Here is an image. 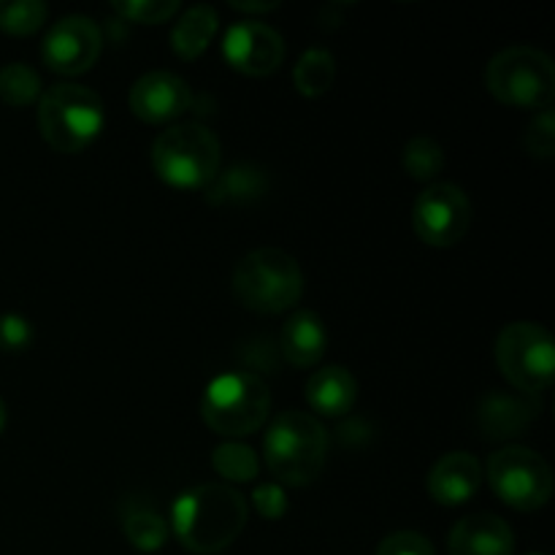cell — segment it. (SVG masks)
<instances>
[{
	"label": "cell",
	"mask_w": 555,
	"mask_h": 555,
	"mask_svg": "<svg viewBox=\"0 0 555 555\" xmlns=\"http://www.w3.org/2000/svg\"><path fill=\"white\" fill-rule=\"evenodd\" d=\"M247 499L225 482H204L173 502L171 529L184 551L217 555L231 547L247 526Z\"/></svg>",
	"instance_id": "cell-1"
},
{
	"label": "cell",
	"mask_w": 555,
	"mask_h": 555,
	"mask_svg": "<svg viewBox=\"0 0 555 555\" xmlns=\"http://www.w3.org/2000/svg\"><path fill=\"white\" fill-rule=\"evenodd\" d=\"M263 459L280 486H312L328 461V431L309 412H280L266 431Z\"/></svg>",
	"instance_id": "cell-2"
},
{
	"label": "cell",
	"mask_w": 555,
	"mask_h": 555,
	"mask_svg": "<svg viewBox=\"0 0 555 555\" xmlns=\"http://www.w3.org/2000/svg\"><path fill=\"white\" fill-rule=\"evenodd\" d=\"M231 291L255 314L291 312L304 296V271L285 249L260 247L233 266Z\"/></svg>",
	"instance_id": "cell-3"
},
{
	"label": "cell",
	"mask_w": 555,
	"mask_h": 555,
	"mask_svg": "<svg viewBox=\"0 0 555 555\" xmlns=\"http://www.w3.org/2000/svg\"><path fill=\"white\" fill-rule=\"evenodd\" d=\"M38 130L54 152L76 155L101 135L106 112L103 98L92 87L57 81L38 98Z\"/></svg>",
	"instance_id": "cell-4"
},
{
	"label": "cell",
	"mask_w": 555,
	"mask_h": 555,
	"mask_svg": "<svg viewBox=\"0 0 555 555\" xmlns=\"http://www.w3.org/2000/svg\"><path fill=\"white\" fill-rule=\"evenodd\" d=\"M271 390L253 372H228L211 379L201 399V417L228 442L260 431L269 421Z\"/></svg>",
	"instance_id": "cell-5"
},
{
	"label": "cell",
	"mask_w": 555,
	"mask_h": 555,
	"mask_svg": "<svg viewBox=\"0 0 555 555\" xmlns=\"http://www.w3.org/2000/svg\"><path fill=\"white\" fill-rule=\"evenodd\" d=\"M220 139L201 122L171 125L152 144V168L163 182L179 190L209 188L220 173Z\"/></svg>",
	"instance_id": "cell-6"
},
{
	"label": "cell",
	"mask_w": 555,
	"mask_h": 555,
	"mask_svg": "<svg viewBox=\"0 0 555 555\" xmlns=\"http://www.w3.org/2000/svg\"><path fill=\"white\" fill-rule=\"evenodd\" d=\"M486 87L499 103L526 112L551 108L555 98V65L537 47H507L486 65Z\"/></svg>",
	"instance_id": "cell-7"
},
{
	"label": "cell",
	"mask_w": 555,
	"mask_h": 555,
	"mask_svg": "<svg viewBox=\"0 0 555 555\" xmlns=\"http://www.w3.org/2000/svg\"><path fill=\"white\" fill-rule=\"evenodd\" d=\"M496 363L515 390L529 396L542 393L551 388L555 377V341L551 331L531 320L504 325L496 339Z\"/></svg>",
	"instance_id": "cell-8"
},
{
	"label": "cell",
	"mask_w": 555,
	"mask_h": 555,
	"mask_svg": "<svg viewBox=\"0 0 555 555\" xmlns=\"http://www.w3.org/2000/svg\"><path fill=\"white\" fill-rule=\"evenodd\" d=\"M482 480L507 507L520 513L542 509L553 496V469L537 450L524 444H504L486 461Z\"/></svg>",
	"instance_id": "cell-9"
},
{
	"label": "cell",
	"mask_w": 555,
	"mask_h": 555,
	"mask_svg": "<svg viewBox=\"0 0 555 555\" xmlns=\"http://www.w3.org/2000/svg\"><path fill=\"white\" fill-rule=\"evenodd\" d=\"M472 198L453 182H434L412 206V228L428 247L448 249L464 242L472 228Z\"/></svg>",
	"instance_id": "cell-10"
},
{
	"label": "cell",
	"mask_w": 555,
	"mask_h": 555,
	"mask_svg": "<svg viewBox=\"0 0 555 555\" xmlns=\"http://www.w3.org/2000/svg\"><path fill=\"white\" fill-rule=\"evenodd\" d=\"M103 52L101 27L85 14H68L54 22L41 43V60L52 74L81 76Z\"/></svg>",
	"instance_id": "cell-11"
},
{
	"label": "cell",
	"mask_w": 555,
	"mask_h": 555,
	"mask_svg": "<svg viewBox=\"0 0 555 555\" xmlns=\"http://www.w3.org/2000/svg\"><path fill=\"white\" fill-rule=\"evenodd\" d=\"M285 38L260 20H238L222 33V57L244 76H269L285 63Z\"/></svg>",
	"instance_id": "cell-12"
},
{
	"label": "cell",
	"mask_w": 555,
	"mask_h": 555,
	"mask_svg": "<svg viewBox=\"0 0 555 555\" xmlns=\"http://www.w3.org/2000/svg\"><path fill=\"white\" fill-rule=\"evenodd\" d=\"M130 112L146 125H166L188 114L193 92L182 76L171 70H150L130 87Z\"/></svg>",
	"instance_id": "cell-13"
},
{
	"label": "cell",
	"mask_w": 555,
	"mask_h": 555,
	"mask_svg": "<svg viewBox=\"0 0 555 555\" xmlns=\"http://www.w3.org/2000/svg\"><path fill=\"white\" fill-rule=\"evenodd\" d=\"M540 415V401L529 393L493 390L477 406V428L488 442H507L520 437Z\"/></svg>",
	"instance_id": "cell-14"
},
{
	"label": "cell",
	"mask_w": 555,
	"mask_h": 555,
	"mask_svg": "<svg viewBox=\"0 0 555 555\" xmlns=\"http://www.w3.org/2000/svg\"><path fill=\"white\" fill-rule=\"evenodd\" d=\"M482 486V466L472 453L455 450V453L442 455L437 464L431 466L426 477L428 496L439 504V507H461L469 499L477 496Z\"/></svg>",
	"instance_id": "cell-15"
},
{
	"label": "cell",
	"mask_w": 555,
	"mask_h": 555,
	"mask_svg": "<svg viewBox=\"0 0 555 555\" xmlns=\"http://www.w3.org/2000/svg\"><path fill=\"white\" fill-rule=\"evenodd\" d=\"M450 555H513L515 531L499 515L475 513L461 518L450 529L448 537Z\"/></svg>",
	"instance_id": "cell-16"
},
{
	"label": "cell",
	"mask_w": 555,
	"mask_h": 555,
	"mask_svg": "<svg viewBox=\"0 0 555 555\" xmlns=\"http://www.w3.org/2000/svg\"><path fill=\"white\" fill-rule=\"evenodd\" d=\"M328 347V331L323 318L312 309H298L285 320L280 331V350L296 369H312L323 361Z\"/></svg>",
	"instance_id": "cell-17"
},
{
	"label": "cell",
	"mask_w": 555,
	"mask_h": 555,
	"mask_svg": "<svg viewBox=\"0 0 555 555\" xmlns=\"http://www.w3.org/2000/svg\"><path fill=\"white\" fill-rule=\"evenodd\" d=\"M358 383L350 369L323 366L309 377L307 404L323 417H341L356 406Z\"/></svg>",
	"instance_id": "cell-18"
},
{
	"label": "cell",
	"mask_w": 555,
	"mask_h": 555,
	"mask_svg": "<svg viewBox=\"0 0 555 555\" xmlns=\"http://www.w3.org/2000/svg\"><path fill=\"white\" fill-rule=\"evenodd\" d=\"M217 27H220V20L211 5H190L173 22L171 49L179 60H198L217 36Z\"/></svg>",
	"instance_id": "cell-19"
},
{
	"label": "cell",
	"mask_w": 555,
	"mask_h": 555,
	"mask_svg": "<svg viewBox=\"0 0 555 555\" xmlns=\"http://www.w3.org/2000/svg\"><path fill=\"white\" fill-rule=\"evenodd\" d=\"M266 193V177L253 166H231L206 188L211 204H249Z\"/></svg>",
	"instance_id": "cell-20"
},
{
	"label": "cell",
	"mask_w": 555,
	"mask_h": 555,
	"mask_svg": "<svg viewBox=\"0 0 555 555\" xmlns=\"http://www.w3.org/2000/svg\"><path fill=\"white\" fill-rule=\"evenodd\" d=\"M336 60L328 49L312 47L298 57L293 68V85L304 98H320L334 87Z\"/></svg>",
	"instance_id": "cell-21"
},
{
	"label": "cell",
	"mask_w": 555,
	"mask_h": 555,
	"mask_svg": "<svg viewBox=\"0 0 555 555\" xmlns=\"http://www.w3.org/2000/svg\"><path fill=\"white\" fill-rule=\"evenodd\" d=\"M122 531L130 545L141 553H155L168 542L166 518L152 507H130L122 518Z\"/></svg>",
	"instance_id": "cell-22"
},
{
	"label": "cell",
	"mask_w": 555,
	"mask_h": 555,
	"mask_svg": "<svg viewBox=\"0 0 555 555\" xmlns=\"http://www.w3.org/2000/svg\"><path fill=\"white\" fill-rule=\"evenodd\" d=\"M444 150L439 141H434L431 135H415V139L406 141L404 152H401V166L410 173L415 182H434L439 173L444 171Z\"/></svg>",
	"instance_id": "cell-23"
},
{
	"label": "cell",
	"mask_w": 555,
	"mask_h": 555,
	"mask_svg": "<svg viewBox=\"0 0 555 555\" xmlns=\"http://www.w3.org/2000/svg\"><path fill=\"white\" fill-rule=\"evenodd\" d=\"M43 85L41 76L27 63H9L0 68V98L14 108H27L38 103Z\"/></svg>",
	"instance_id": "cell-24"
},
{
	"label": "cell",
	"mask_w": 555,
	"mask_h": 555,
	"mask_svg": "<svg viewBox=\"0 0 555 555\" xmlns=\"http://www.w3.org/2000/svg\"><path fill=\"white\" fill-rule=\"evenodd\" d=\"M211 466L225 480V486H231V482H253L260 472L258 453L244 442H222L220 448H215Z\"/></svg>",
	"instance_id": "cell-25"
},
{
	"label": "cell",
	"mask_w": 555,
	"mask_h": 555,
	"mask_svg": "<svg viewBox=\"0 0 555 555\" xmlns=\"http://www.w3.org/2000/svg\"><path fill=\"white\" fill-rule=\"evenodd\" d=\"M47 16L49 9L41 0H0V30L9 36H33Z\"/></svg>",
	"instance_id": "cell-26"
},
{
	"label": "cell",
	"mask_w": 555,
	"mask_h": 555,
	"mask_svg": "<svg viewBox=\"0 0 555 555\" xmlns=\"http://www.w3.org/2000/svg\"><path fill=\"white\" fill-rule=\"evenodd\" d=\"M114 11L133 25H163L171 22L182 5L177 0H125V3L119 0L114 3Z\"/></svg>",
	"instance_id": "cell-27"
},
{
	"label": "cell",
	"mask_w": 555,
	"mask_h": 555,
	"mask_svg": "<svg viewBox=\"0 0 555 555\" xmlns=\"http://www.w3.org/2000/svg\"><path fill=\"white\" fill-rule=\"evenodd\" d=\"M524 146L531 157L551 160L555 155V114L553 108H542L534 114L524 133Z\"/></svg>",
	"instance_id": "cell-28"
},
{
	"label": "cell",
	"mask_w": 555,
	"mask_h": 555,
	"mask_svg": "<svg viewBox=\"0 0 555 555\" xmlns=\"http://www.w3.org/2000/svg\"><path fill=\"white\" fill-rule=\"evenodd\" d=\"M33 325L22 314L5 312L0 314V350L22 352L33 345Z\"/></svg>",
	"instance_id": "cell-29"
},
{
	"label": "cell",
	"mask_w": 555,
	"mask_h": 555,
	"mask_svg": "<svg viewBox=\"0 0 555 555\" xmlns=\"http://www.w3.org/2000/svg\"><path fill=\"white\" fill-rule=\"evenodd\" d=\"M374 555H437L431 540L417 531H396L377 545Z\"/></svg>",
	"instance_id": "cell-30"
},
{
	"label": "cell",
	"mask_w": 555,
	"mask_h": 555,
	"mask_svg": "<svg viewBox=\"0 0 555 555\" xmlns=\"http://www.w3.org/2000/svg\"><path fill=\"white\" fill-rule=\"evenodd\" d=\"M253 507L263 520H280L287 513V493L280 482H260L253 491Z\"/></svg>",
	"instance_id": "cell-31"
},
{
	"label": "cell",
	"mask_w": 555,
	"mask_h": 555,
	"mask_svg": "<svg viewBox=\"0 0 555 555\" xmlns=\"http://www.w3.org/2000/svg\"><path fill=\"white\" fill-rule=\"evenodd\" d=\"M231 9L242 11V14H266V11L280 9L276 0H269V3H231Z\"/></svg>",
	"instance_id": "cell-32"
},
{
	"label": "cell",
	"mask_w": 555,
	"mask_h": 555,
	"mask_svg": "<svg viewBox=\"0 0 555 555\" xmlns=\"http://www.w3.org/2000/svg\"><path fill=\"white\" fill-rule=\"evenodd\" d=\"M3 428H5V404L3 399H0V434H3Z\"/></svg>",
	"instance_id": "cell-33"
},
{
	"label": "cell",
	"mask_w": 555,
	"mask_h": 555,
	"mask_svg": "<svg viewBox=\"0 0 555 555\" xmlns=\"http://www.w3.org/2000/svg\"><path fill=\"white\" fill-rule=\"evenodd\" d=\"M529 555H542V553H529Z\"/></svg>",
	"instance_id": "cell-34"
}]
</instances>
